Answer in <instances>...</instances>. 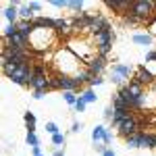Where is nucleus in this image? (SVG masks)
Returning a JSON list of instances; mask_svg holds the SVG:
<instances>
[{
    "label": "nucleus",
    "instance_id": "b1692460",
    "mask_svg": "<svg viewBox=\"0 0 156 156\" xmlns=\"http://www.w3.org/2000/svg\"><path fill=\"white\" fill-rule=\"evenodd\" d=\"M69 9H73V11H81L83 9V2H77V0H69V4H67Z\"/></svg>",
    "mask_w": 156,
    "mask_h": 156
},
{
    "label": "nucleus",
    "instance_id": "f03ea898",
    "mask_svg": "<svg viewBox=\"0 0 156 156\" xmlns=\"http://www.w3.org/2000/svg\"><path fill=\"white\" fill-rule=\"evenodd\" d=\"M154 11H156V2H152V0H133L131 4V12L137 15L142 21H148Z\"/></svg>",
    "mask_w": 156,
    "mask_h": 156
},
{
    "label": "nucleus",
    "instance_id": "2eb2a0df",
    "mask_svg": "<svg viewBox=\"0 0 156 156\" xmlns=\"http://www.w3.org/2000/svg\"><path fill=\"white\" fill-rule=\"evenodd\" d=\"M19 17H21L23 21H34V19H31L34 12H31V9H29V4H23V6L19 9Z\"/></svg>",
    "mask_w": 156,
    "mask_h": 156
},
{
    "label": "nucleus",
    "instance_id": "9b49d317",
    "mask_svg": "<svg viewBox=\"0 0 156 156\" xmlns=\"http://www.w3.org/2000/svg\"><path fill=\"white\" fill-rule=\"evenodd\" d=\"M31 23L36 29H54V19H48V17H36Z\"/></svg>",
    "mask_w": 156,
    "mask_h": 156
},
{
    "label": "nucleus",
    "instance_id": "cd10ccee",
    "mask_svg": "<svg viewBox=\"0 0 156 156\" xmlns=\"http://www.w3.org/2000/svg\"><path fill=\"white\" fill-rule=\"evenodd\" d=\"M69 2H65V0H52V6H56V9H65Z\"/></svg>",
    "mask_w": 156,
    "mask_h": 156
},
{
    "label": "nucleus",
    "instance_id": "c85d7f7f",
    "mask_svg": "<svg viewBox=\"0 0 156 156\" xmlns=\"http://www.w3.org/2000/svg\"><path fill=\"white\" fill-rule=\"evenodd\" d=\"M54 87H58V75L50 77V90H54Z\"/></svg>",
    "mask_w": 156,
    "mask_h": 156
},
{
    "label": "nucleus",
    "instance_id": "473e14b6",
    "mask_svg": "<svg viewBox=\"0 0 156 156\" xmlns=\"http://www.w3.org/2000/svg\"><path fill=\"white\" fill-rule=\"evenodd\" d=\"M112 112H115L112 108H106V110H104V117H106V119H112Z\"/></svg>",
    "mask_w": 156,
    "mask_h": 156
},
{
    "label": "nucleus",
    "instance_id": "ddd939ff",
    "mask_svg": "<svg viewBox=\"0 0 156 156\" xmlns=\"http://www.w3.org/2000/svg\"><path fill=\"white\" fill-rule=\"evenodd\" d=\"M140 148H156V135H152V133H142V146Z\"/></svg>",
    "mask_w": 156,
    "mask_h": 156
},
{
    "label": "nucleus",
    "instance_id": "423d86ee",
    "mask_svg": "<svg viewBox=\"0 0 156 156\" xmlns=\"http://www.w3.org/2000/svg\"><path fill=\"white\" fill-rule=\"evenodd\" d=\"M131 4H133V0H106L108 9H112V11H121L123 15L131 11Z\"/></svg>",
    "mask_w": 156,
    "mask_h": 156
},
{
    "label": "nucleus",
    "instance_id": "c9c22d12",
    "mask_svg": "<svg viewBox=\"0 0 156 156\" xmlns=\"http://www.w3.org/2000/svg\"><path fill=\"white\" fill-rule=\"evenodd\" d=\"M52 156H65V154H62L60 150H56V152H54V154H52Z\"/></svg>",
    "mask_w": 156,
    "mask_h": 156
},
{
    "label": "nucleus",
    "instance_id": "f3484780",
    "mask_svg": "<svg viewBox=\"0 0 156 156\" xmlns=\"http://www.w3.org/2000/svg\"><path fill=\"white\" fill-rule=\"evenodd\" d=\"M112 71L119 73L121 77H125V79H127V77H129V73H131V67H127V65H115V67H112Z\"/></svg>",
    "mask_w": 156,
    "mask_h": 156
},
{
    "label": "nucleus",
    "instance_id": "bb28decb",
    "mask_svg": "<svg viewBox=\"0 0 156 156\" xmlns=\"http://www.w3.org/2000/svg\"><path fill=\"white\" fill-rule=\"evenodd\" d=\"M102 81H104V79H102L100 75H94V77L90 79V87H96V85H100V83H102Z\"/></svg>",
    "mask_w": 156,
    "mask_h": 156
},
{
    "label": "nucleus",
    "instance_id": "aec40b11",
    "mask_svg": "<svg viewBox=\"0 0 156 156\" xmlns=\"http://www.w3.org/2000/svg\"><path fill=\"white\" fill-rule=\"evenodd\" d=\"M62 96H65V100H67V104H71V106H75L77 100H79V96H77L75 92H62Z\"/></svg>",
    "mask_w": 156,
    "mask_h": 156
},
{
    "label": "nucleus",
    "instance_id": "20e7f679",
    "mask_svg": "<svg viewBox=\"0 0 156 156\" xmlns=\"http://www.w3.org/2000/svg\"><path fill=\"white\" fill-rule=\"evenodd\" d=\"M117 129H119V133H121V135H125V137H129V135H135V133H140V121L135 119L133 115H129V117L123 121V123H121Z\"/></svg>",
    "mask_w": 156,
    "mask_h": 156
},
{
    "label": "nucleus",
    "instance_id": "72a5a7b5",
    "mask_svg": "<svg viewBox=\"0 0 156 156\" xmlns=\"http://www.w3.org/2000/svg\"><path fill=\"white\" fill-rule=\"evenodd\" d=\"M102 156H115V152H112V150H104V152H102Z\"/></svg>",
    "mask_w": 156,
    "mask_h": 156
},
{
    "label": "nucleus",
    "instance_id": "a211bd4d",
    "mask_svg": "<svg viewBox=\"0 0 156 156\" xmlns=\"http://www.w3.org/2000/svg\"><path fill=\"white\" fill-rule=\"evenodd\" d=\"M25 123H27L29 133H36V117H34L31 112H25Z\"/></svg>",
    "mask_w": 156,
    "mask_h": 156
},
{
    "label": "nucleus",
    "instance_id": "a878e982",
    "mask_svg": "<svg viewBox=\"0 0 156 156\" xmlns=\"http://www.w3.org/2000/svg\"><path fill=\"white\" fill-rule=\"evenodd\" d=\"M46 131L50 133V135H54V133H60L58 127H56V123H46Z\"/></svg>",
    "mask_w": 156,
    "mask_h": 156
},
{
    "label": "nucleus",
    "instance_id": "f8f14e48",
    "mask_svg": "<svg viewBox=\"0 0 156 156\" xmlns=\"http://www.w3.org/2000/svg\"><path fill=\"white\" fill-rule=\"evenodd\" d=\"M133 42L140 44V46H150V44L154 42V37L150 36V34H135V36H133Z\"/></svg>",
    "mask_w": 156,
    "mask_h": 156
},
{
    "label": "nucleus",
    "instance_id": "4468645a",
    "mask_svg": "<svg viewBox=\"0 0 156 156\" xmlns=\"http://www.w3.org/2000/svg\"><path fill=\"white\" fill-rule=\"evenodd\" d=\"M104 135H106V127H102V125L94 127V131H92V140L94 142H104Z\"/></svg>",
    "mask_w": 156,
    "mask_h": 156
},
{
    "label": "nucleus",
    "instance_id": "9d476101",
    "mask_svg": "<svg viewBox=\"0 0 156 156\" xmlns=\"http://www.w3.org/2000/svg\"><path fill=\"white\" fill-rule=\"evenodd\" d=\"M135 81H137V83H152V81H154V75L148 71L146 67H140L137 73H135Z\"/></svg>",
    "mask_w": 156,
    "mask_h": 156
},
{
    "label": "nucleus",
    "instance_id": "6ab92c4d",
    "mask_svg": "<svg viewBox=\"0 0 156 156\" xmlns=\"http://www.w3.org/2000/svg\"><path fill=\"white\" fill-rule=\"evenodd\" d=\"M123 19H125V23H129V25H137V23H144V21H142V19H140L137 15H133L131 11H129V12H125V17H123Z\"/></svg>",
    "mask_w": 156,
    "mask_h": 156
},
{
    "label": "nucleus",
    "instance_id": "0eeeda50",
    "mask_svg": "<svg viewBox=\"0 0 156 156\" xmlns=\"http://www.w3.org/2000/svg\"><path fill=\"white\" fill-rule=\"evenodd\" d=\"M104 67H106V58L104 56H94L87 62V71L92 73V75H100V73L104 71Z\"/></svg>",
    "mask_w": 156,
    "mask_h": 156
},
{
    "label": "nucleus",
    "instance_id": "f257e3e1",
    "mask_svg": "<svg viewBox=\"0 0 156 156\" xmlns=\"http://www.w3.org/2000/svg\"><path fill=\"white\" fill-rule=\"evenodd\" d=\"M94 40H96V52H98V56H104V58H106V54L110 52V46H112V40H115L112 29L108 27V29H104V31L96 34Z\"/></svg>",
    "mask_w": 156,
    "mask_h": 156
},
{
    "label": "nucleus",
    "instance_id": "2f4dec72",
    "mask_svg": "<svg viewBox=\"0 0 156 156\" xmlns=\"http://www.w3.org/2000/svg\"><path fill=\"white\" fill-rule=\"evenodd\" d=\"M71 131H81V123H73V127H71Z\"/></svg>",
    "mask_w": 156,
    "mask_h": 156
},
{
    "label": "nucleus",
    "instance_id": "dca6fc26",
    "mask_svg": "<svg viewBox=\"0 0 156 156\" xmlns=\"http://www.w3.org/2000/svg\"><path fill=\"white\" fill-rule=\"evenodd\" d=\"M127 146H129V148H140V146H142V131L135 133V135H129V137H127Z\"/></svg>",
    "mask_w": 156,
    "mask_h": 156
},
{
    "label": "nucleus",
    "instance_id": "4be33fe9",
    "mask_svg": "<svg viewBox=\"0 0 156 156\" xmlns=\"http://www.w3.org/2000/svg\"><path fill=\"white\" fill-rule=\"evenodd\" d=\"M52 144L56 146V148H60V146L65 144V135H62V133H54V135H52Z\"/></svg>",
    "mask_w": 156,
    "mask_h": 156
},
{
    "label": "nucleus",
    "instance_id": "e433bc0d",
    "mask_svg": "<svg viewBox=\"0 0 156 156\" xmlns=\"http://www.w3.org/2000/svg\"><path fill=\"white\" fill-rule=\"evenodd\" d=\"M37 156H44V154H37Z\"/></svg>",
    "mask_w": 156,
    "mask_h": 156
},
{
    "label": "nucleus",
    "instance_id": "6e6552de",
    "mask_svg": "<svg viewBox=\"0 0 156 156\" xmlns=\"http://www.w3.org/2000/svg\"><path fill=\"white\" fill-rule=\"evenodd\" d=\"M58 87L62 92H75L79 85H77V81H75L73 77H69V75H58Z\"/></svg>",
    "mask_w": 156,
    "mask_h": 156
},
{
    "label": "nucleus",
    "instance_id": "c756f323",
    "mask_svg": "<svg viewBox=\"0 0 156 156\" xmlns=\"http://www.w3.org/2000/svg\"><path fill=\"white\" fill-rule=\"evenodd\" d=\"M29 9H31V12H37L42 9V4H40V2H29Z\"/></svg>",
    "mask_w": 156,
    "mask_h": 156
},
{
    "label": "nucleus",
    "instance_id": "7ed1b4c3",
    "mask_svg": "<svg viewBox=\"0 0 156 156\" xmlns=\"http://www.w3.org/2000/svg\"><path fill=\"white\" fill-rule=\"evenodd\" d=\"M34 73H36V77H34V81H31V90H42V92H48L50 90V77L44 73L42 67H34Z\"/></svg>",
    "mask_w": 156,
    "mask_h": 156
},
{
    "label": "nucleus",
    "instance_id": "39448f33",
    "mask_svg": "<svg viewBox=\"0 0 156 156\" xmlns=\"http://www.w3.org/2000/svg\"><path fill=\"white\" fill-rule=\"evenodd\" d=\"M27 44H29V40L23 37L21 34H17V36L4 40V48H11V50H27V48H29Z\"/></svg>",
    "mask_w": 156,
    "mask_h": 156
},
{
    "label": "nucleus",
    "instance_id": "412c9836",
    "mask_svg": "<svg viewBox=\"0 0 156 156\" xmlns=\"http://www.w3.org/2000/svg\"><path fill=\"white\" fill-rule=\"evenodd\" d=\"M79 96L83 98V100L87 102V104H90V102H96V94H94V90H92V87H87V90H85L83 94H79Z\"/></svg>",
    "mask_w": 156,
    "mask_h": 156
},
{
    "label": "nucleus",
    "instance_id": "1a4fd4ad",
    "mask_svg": "<svg viewBox=\"0 0 156 156\" xmlns=\"http://www.w3.org/2000/svg\"><path fill=\"white\" fill-rule=\"evenodd\" d=\"M17 6H19V2H11V4L2 11V15L6 17V21H9L11 25L19 23V21H17V17H19V9H17Z\"/></svg>",
    "mask_w": 156,
    "mask_h": 156
},
{
    "label": "nucleus",
    "instance_id": "f704fd0d",
    "mask_svg": "<svg viewBox=\"0 0 156 156\" xmlns=\"http://www.w3.org/2000/svg\"><path fill=\"white\" fill-rule=\"evenodd\" d=\"M37 154H42V150H40V146H36V148H34V156H37Z\"/></svg>",
    "mask_w": 156,
    "mask_h": 156
},
{
    "label": "nucleus",
    "instance_id": "5701e85b",
    "mask_svg": "<svg viewBox=\"0 0 156 156\" xmlns=\"http://www.w3.org/2000/svg\"><path fill=\"white\" fill-rule=\"evenodd\" d=\"M85 106H87V102H85L83 98L79 96V100H77V104H75V110H77V112H83V110H85Z\"/></svg>",
    "mask_w": 156,
    "mask_h": 156
},
{
    "label": "nucleus",
    "instance_id": "393cba45",
    "mask_svg": "<svg viewBox=\"0 0 156 156\" xmlns=\"http://www.w3.org/2000/svg\"><path fill=\"white\" fill-rule=\"evenodd\" d=\"M27 144L31 146V148H36V146H37V135H36V133H27Z\"/></svg>",
    "mask_w": 156,
    "mask_h": 156
},
{
    "label": "nucleus",
    "instance_id": "7c9ffc66",
    "mask_svg": "<svg viewBox=\"0 0 156 156\" xmlns=\"http://www.w3.org/2000/svg\"><path fill=\"white\" fill-rule=\"evenodd\" d=\"M44 94H46V92H42V90H34V98H36V100L44 98Z\"/></svg>",
    "mask_w": 156,
    "mask_h": 156
}]
</instances>
